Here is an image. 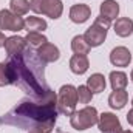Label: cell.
I'll return each instance as SVG.
<instances>
[{
	"label": "cell",
	"instance_id": "13",
	"mask_svg": "<svg viewBox=\"0 0 133 133\" xmlns=\"http://www.w3.org/2000/svg\"><path fill=\"white\" fill-rule=\"evenodd\" d=\"M129 101V93L125 90H113V93L108 96V105L113 110H121L125 107Z\"/></svg>",
	"mask_w": 133,
	"mask_h": 133
},
{
	"label": "cell",
	"instance_id": "16",
	"mask_svg": "<svg viewBox=\"0 0 133 133\" xmlns=\"http://www.w3.org/2000/svg\"><path fill=\"white\" fill-rule=\"evenodd\" d=\"M88 66H90V62H88L87 56L74 54V56L70 59V70H71L74 74H84V73H87Z\"/></svg>",
	"mask_w": 133,
	"mask_h": 133
},
{
	"label": "cell",
	"instance_id": "22",
	"mask_svg": "<svg viewBox=\"0 0 133 133\" xmlns=\"http://www.w3.org/2000/svg\"><path fill=\"white\" fill-rule=\"evenodd\" d=\"M9 8H11L9 11L14 12L16 16H25L31 9L28 0H11L9 2Z\"/></svg>",
	"mask_w": 133,
	"mask_h": 133
},
{
	"label": "cell",
	"instance_id": "2",
	"mask_svg": "<svg viewBox=\"0 0 133 133\" xmlns=\"http://www.w3.org/2000/svg\"><path fill=\"white\" fill-rule=\"evenodd\" d=\"M12 82L22 88L31 99H43L51 88L45 81V62L39 57L37 51L31 48L23 50L20 54L11 56L6 61Z\"/></svg>",
	"mask_w": 133,
	"mask_h": 133
},
{
	"label": "cell",
	"instance_id": "26",
	"mask_svg": "<svg viewBox=\"0 0 133 133\" xmlns=\"http://www.w3.org/2000/svg\"><path fill=\"white\" fill-rule=\"evenodd\" d=\"M5 40H6L5 34L2 33V31H0V48H2V46H5Z\"/></svg>",
	"mask_w": 133,
	"mask_h": 133
},
{
	"label": "cell",
	"instance_id": "5",
	"mask_svg": "<svg viewBox=\"0 0 133 133\" xmlns=\"http://www.w3.org/2000/svg\"><path fill=\"white\" fill-rule=\"evenodd\" d=\"M76 105H77V88L70 84L61 87L57 93V111L65 116H71L76 111Z\"/></svg>",
	"mask_w": 133,
	"mask_h": 133
},
{
	"label": "cell",
	"instance_id": "23",
	"mask_svg": "<svg viewBox=\"0 0 133 133\" xmlns=\"http://www.w3.org/2000/svg\"><path fill=\"white\" fill-rule=\"evenodd\" d=\"M6 85H14V82L6 62H0V87H6Z\"/></svg>",
	"mask_w": 133,
	"mask_h": 133
},
{
	"label": "cell",
	"instance_id": "9",
	"mask_svg": "<svg viewBox=\"0 0 133 133\" xmlns=\"http://www.w3.org/2000/svg\"><path fill=\"white\" fill-rule=\"evenodd\" d=\"M110 62L113 64L115 66H129V64L132 62V53L129 48L125 46H116L111 50L110 53Z\"/></svg>",
	"mask_w": 133,
	"mask_h": 133
},
{
	"label": "cell",
	"instance_id": "25",
	"mask_svg": "<svg viewBox=\"0 0 133 133\" xmlns=\"http://www.w3.org/2000/svg\"><path fill=\"white\" fill-rule=\"evenodd\" d=\"M127 122H129L130 125H133V108L129 110V113H127Z\"/></svg>",
	"mask_w": 133,
	"mask_h": 133
},
{
	"label": "cell",
	"instance_id": "10",
	"mask_svg": "<svg viewBox=\"0 0 133 133\" xmlns=\"http://www.w3.org/2000/svg\"><path fill=\"white\" fill-rule=\"evenodd\" d=\"M90 16H91V9L85 3L73 5L70 8V20L74 23H85L90 19Z\"/></svg>",
	"mask_w": 133,
	"mask_h": 133
},
{
	"label": "cell",
	"instance_id": "28",
	"mask_svg": "<svg viewBox=\"0 0 133 133\" xmlns=\"http://www.w3.org/2000/svg\"><path fill=\"white\" fill-rule=\"evenodd\" d=\"M122 133H133L132 130H122Z\"/></svg>",
	"mask_w": 133,
	"mask_h": 133
},
{
	"label": "cell",
	"instance_id": "4",
	"mask_svg": "<svg viewBox=\"0 0 133 133\" xmlns=\"http://www.w3.org/2000/svg\"><path fill=\"white\" fill-rule=\"evenodd\" d=\"M98 119H99V115H98V110L95 107H84L82 110L79 111H74L71 116H70V124L73 129L79 130V132H84L90 127H93L95 124H98Z\"/></svg>",
	"mask_w": 133,
	"mask_h": 133
},
{
	"label": "cell",
	"instance_id": "18",
	"mask_svg": "<svg viewBox=\"0 0 133 133\" xmlns=\"http://www.w3.org/2000/svg\"><path fill=\"white\" fill-rule=\"evenodd\" d=\"M48 26L46 20L40 19V17H34V16H30L25 19V30L28 33H42L45 31Z\"/></svg>",
	"mask_w": 133,
	"mask_h": 133
},
{
	"label": "cell",
	"instance_id": "15",
	"mask_svg": "<svg viewBox=\"0 0 133 133\" xmlns=\"http://www.w3.org/2000/svg\"><path fill=\"white\" fill-rule=\"evenodd\" d=\"M99 11H101L99 16L113 20V19H116L118 14H119V5H118L116 0H104L99 6Z\"/></svg>",
	"mask_w": 133,
	"mask_h": 133
},
{
	"label": "cell",
	"instance_id": "19",
	"mask_svg": "<svg viewBox=\"0 0 133 133\" xmlns=\"http://www.w3.org/2000/svg\"><path fill=\"white\" fill-rule=\"evenodd\" d=\"M71 50L74 54H81V56H87L91 50V46L87 43L84 36H74L71 40Z\"/></svg>",
	"mask_w": 133,
	"mask_h": 133
},
{
	"label": "cell",
	"instance_id": "7",
	"mask_svg": "<svg viewBox=\"0 0 133 133\" xmlns=\"http://www.w3.org/2000/svg\"><path fill=\"white\" fill-rule=\"evenodd\" d=\"M0 30L2 31H22L25 30V20L20 16H16L9 9L0 11Z\"/></svg>",
	"mask_w": 133,
	"mask_h": 133
},
{
	"label": "cell",
	"instance_id": "27",
	"mask_svg": "<svg viewBox=\"0 0 133 133\" xmlns=\"http://www.w3.org/2000/svg\"><path fill=\"white\" fill-rule=\"evenodd\" d=\"M28 133H50V132H43V130H37V129H34V130H30Z\"/></svg>",
	"mask_w": 133,
	"mask_h": 133
},
{
	"label": "cell",
	"instance_id": "6",
	"mask_svg": "<svg viewBox=\"0 0 133 133\" xmlns=\"http://www.w3.org/2000/svg\"><path fill=\"white\" fill-rule=\"evenodd\" d=\"M30 6L36 14H43L53 20L59 19L64 12V3L61 0H31Z\"/></svg>",
	"mask_w": 133,
	"mask_h": 133
},
{
	"label": "cell",
	"instance_id": "8",
	"mask_svg": "<svg viewBox=\"0 0 133 133\" xmlns=\"http://www.w3.org/2000/svg\"><path fill=\"white\" fill-rule=\"evenodd\" d=\"M98 127L101 133H122V127L118 116L108 111H104L102 115H99Z\"/></svg>",
	"mask_w": 133,
	"mask_h": 133
},
{
	"label": "cell",
	"instance_id": "21",
	"mask_svg": "<svg viewBox=\"0 0 133 133\" xmlns=\"http://www.w3.org/2000/svg\"><path fill=\"white\" fill-rule=\"evenodd\" d=\"M25 42H26V46H30L31 50H39L43 43L48 42V39L42 33H28L25 37Z\"/></svg>",
	"mask_w": 133,
	"mask_h": 133
},
{
	"label": "cell",
	"instance_id": "1",
	"mask_svg": "<svg viewBox=\"0 0 133 133\" xmlns=\"http://www.w3.org/2000/svg\"><path fill=\"white\" fill-rule=\"evenodd\" d=\"M57 95L51 90L43 99H22L5 116H2L0 122L23 130L37 129L51 133L57 119Z\"/></svg>",
	"mask_w": 133,
	"mask_h": 133
},
{
	"label": "cell",
	"instance_id": "24",
	"mask_svg": "<svg viewBox=\"0 0 133 133\" xmlns=\"http://www.w3.org/2000/svg\"><path fill=\"white\" fill-rule=\"evenodd\" d=\"M91 99H93V93L90 91V88L87 85H79V88H77V102L88 104V102H91Z\"/></svg>",
	"mask_w": 133,
	"mask_h": 133
},
{
	"label": "cell",
	"instance_id": "14",
	"mask_svg": "<svg viewBox=\"0 0 133 133\" xmlns=\"http://www.w3.org/2000/svg\"><path fill=\"white\" fill-rule=\"evenodd\" d=\"M115 33L119 37H129L133 33V20L129 17H119L115 22Z\"/></svg>",
	"mask_w": 133,
	"mask_h": 133
},
{
	"label": "cell",
	"instance_id": "30",
	"mask_svg": "<svg viewBox=\"0 0 133 133\" xmlns=\"http://www.w3.org/2000/svg\"><path fill=\"white\" fill-rule=\"evenodd\" d=\"M132 105H133V99H132Z\"/></svg>",
	"mask_w": 133,
	"mask_h": 133
},
{
	"label": "cell",
	"instance_id": "3",
	"mask_svg": "<svg viewBox=\"0 0 133 133\" xmlns=\"http://www.w3.org/2000/svg\"><path fill=\"white\" fill-rule=\"evenodd\" d=\"M110 26H111V20H110V19L102 17V16L96 17L95 22H93V25H91L90 28H87V31L84 34L87 43H88L91 48L102 45L104 40H105V37H107V33H108V28H110Z\"/></svg>",
	"mask_w": 133,
	"mask_h": 133
},
{
	"label": "cell",
	"instance_id": "17",
	"mask_svg": "<svg viewBox=\"0 0 133 133\" xmlns=\"http://www.w3.org/2000/svg\"><path fill=\"white\" fill-rule=\"evenodd\" d=\"M105 85H107L105 77H104V74H101V73H95V74H91V76L87 79V87L90 88V91H91L93 95L102 93V91L105 90Z\"/></svg>",
	"mask_w": 133,
	"mask_h": 133
},
{
	"label": "cell",
	"instance_id": "12",
	"mask_svg": "<svg viewBox=\"0 0 133 133\" xmlns=\"http://www.w3.org/2000/svg\"><path fill=\"white\" fill-rule=\"evenodd\" d=\"M37 54H39V57H40L45 64L56 62V61H59V57H61V51H59V48H57L56 45L50 43V42L43 43V45L37 50Z\"/></svg>",
	"mask_w": 133,
	"mask_h": 133
},
{
	"label": "cell",
	"instance_id": "29",
	"mask_svg": "<svg viewBox=\"0 0 133 133\" xmlns=\"http://www.w3.org/2000/svg\"><path fill=\"white\" fill-rule=\"evenodd\" d=\"M130 77H132V82H133V70H132V74H130Z\"/></svg>",
	"mask_w": 133,
	"mask_h": 133
},
{
	"label": "cell",
	"instance_id": "11",
	"mask_svg": "<svg viewBox=\"0 0 133 133\" xmlns=\"http://www.w3.org/2000/svg\"><path fill=\"white\" fill-rule=\"evenodd\" d=\"M23 50H26L25 37H20V36L6 37V40H5V51H6V54L9 57L11 56H16V54H20Z\"/></svg>",
	"mask_w": 133,
	"mask_h": 133
},
{
	"label": "cell",
	"instance_id": "20",
	"mask_svg": "<svg viewBox=\"0 0 133 133\" xmlns=\"http://www.w3.org/2000/svg\"><path fill=\"white\" fill-rule=\"evenodd\" d=\"M129 84L127 74L122 71H111L110 73V85L113 90H125Z\"/></svg>",
	"mask_w": 133,
	"mask_h": 133
}]
</instances>
